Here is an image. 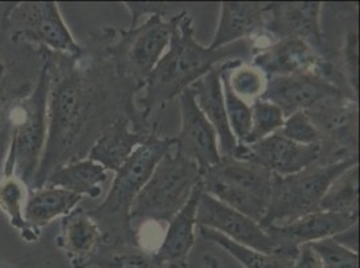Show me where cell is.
<instances>
[{
	"label": "cell",
	"mask_w": 360,
	"mask_h": 268,
	"mask_svg": "<svg viewBox=\"0 0 360 268\" xmlns=\"http://www.w3.org/2000/svg\"><path fill=\"white\" fill-rule=\"evenodd\" d=\"M91 46L90 58L86 50L79 58L63 55L60 75L51 70L47 137L34 189L42 188L56 168L86 159L94 141L116 119H131L136 132L143 133L159 128V122L141 117L136 107L140 88L117 75L94 34Z\"/></svg>",
	"instance_id": "1"
},
{
	"label": "cell",
	"mask_w": 360,
	"mask_h": 268,
	"mask_svg": "<svg viewBox=\"0 0 360 268\" xmlns=\"http://www.w3.org/2000/svg\"><path fill=\"white\" fill-rule=\"evenodd\" d=\"M253 46L250 41L212 50L200 45L195 38L194 20L187 11L174 15V26L163 57L156 63L136 97V107L150 123L153 114L160 113L175 98H179L198 79L214 67L230 60L250 62Z\"/></svg>",
	"instance_id": "2"
},
{
	"label": "cell",
	"mask_w": 360,
	"mask_h": 268,
	"mask_svg": "<svg viewBox=\"0 0 360 268\" xmlns=\"http://www.w3.org/2000/svg\"><path fill=\"white\" fill-rule=\"evenodd\" d=\"M172 147L174 137H163L155 129L116 172L104 201L89 212L104 234V246L141 247L131 224V207L156 165Z\"/></svg>",
	"instance_id": "3"
},
{
	"label": "cell",
	"mask_w": 360,
	"mask_h": 268,
	"mask_svg": "<svg viewBox=\"0 0 360 268\" xmlns=\"http://www.w3.org/2000/svg\"><path fill=\"white\" fill-rule=\"evenodd\" d=\"M199 166L174 149L168 150L136 196L131 224L137 236L147 223L168 224L200 184Z\"/></svg>",
	"instance_id": "4"
},
{
	"label": "cell",
	"mask_w": 360,
	"mask_h": 268,
	"mask_svg": "<svg viewBox=\"0 0 360 268\" xmlns=\"http://www.w3.org/2000/svg\"><path fill=\"white\" fill-rule=\"evenodd\" d=\"M172 26L174 15H150L134 29L103 27L94 36L117 75L141 89L169 45Z\"/></svg>",
	"instance_id": "5"
},
{
	"label": "cell",
	"mask_w": 360,
	"mask_h": 268,
	"mask_svg": "<svg viewBox=\"0 0 360 268\" xmlns=\"http://www.w3.org/2000/svg\"><path fill=\"white\" fill-rule=\"evenodd\" d=\"M359 157L321 164L315 163L289 176H271L269 207L259 225H283L320 210V201L332 181L354 165Z\"/></svg>",
	"instance_id": "6"
},
{
	"label": "cell",
	"mask_w": 360,
	"mask_h": 268,
	"mask_svg": "<svg viewBox=\"0 0 360 268\" xmlns=\"http://www.w3.org/2000/svg\"><path fill=\"white\" fill-rule=\"evenodd\" d=\"M35 89L18 106L16 122L7 161L6 176H15L31 185L41 164L47 137V104L51 86L53 58H46Z\"/></svg>",
	"instance_id": "7"
},
{
	"label": "cell",
	"mask_w": 360,
	"mask_h": 268,
	"mask_svg": "<svg viewBox=\"0 0 360 268\" xmlns=\"http://www.w3.org/2000/svg\"><path fill=\"white\" fill-rule=\"evenodd\" d=\"M271 176L261 165L222 157L202 173L200 184L205 194L261 223L269 207Z\"/></svg>",
	"instance_id": "8"
},
{
	"label": "cell",
	"mask_w": 360,
	"mask_h": 268,
	"mask_svg": "<svg viewBox=\"0 0 360 268\" xmlns=\"http://www.w3.org/2000/svg\"><path fill=\"white\" fill-rule=\"evenodd\" d=\"M10 19L11 27H15L14 39L39 43L72 58H79L85 53V48L77 43L54 1L19 4L14 7Z\"/></svg>",
	"instance_id": "9"
},
{
	"label": "cell",
	"mask_w": 360,
	"mask_h": 268,
	"mask_svg": "<svg viewBox=\"0 0 360 268\" xmlns=\"http://www.w3.org/2000/svg\"><path fill=\"white\" fill-rule=\"evenodd\" d=\"M250 63L268 78L316 73L340 85V70H336L330 60L320 55L309 43L296 38L255 47Z\"/></svg>",
	"instance_id": "10"
},
{
	"label": "cell",
	"mask_w": 360,
	"mask_h": 268,
	"mask_svg": "<svg viewBox=\"0 0 360 268\" xmlns=\"http://www.w3.org/2000/svg\"><path fill=\"white\" fill-rule=\"evenodd\" d=\"M320 1L265 3L264 34L271 42L286 38L305 41L324 57L326 36L321 25Z\"/></svg>",
	"instance_id": "11"
},
{
	"label": "cell",
	"mask_w": 360,
	"mask_h": 268,
	"mask_svg": "<svg viewBox=\"0 0 360 268\" xmlns=\"http://www.w3.org/2000/svg\"><path fill=\"white\" fill-rule=\"evenodd\" d=\"M339 97L351 95L336 82L323 75L311 73L270 76L261 100L278 106L286 119L297 112H309L316 106Z\"/></svg>",
	"instance_id": "12"
},
{
	"label": "cell",
	"mask_w": 360,
	"mask_h": 268,
	"mask_svg": "<svg viewBox=\"0 0 360 268\" xmlns=\"http://www.w3.org/2000/svg\"><path fill=\"white\" fill-rule=\"evenodd\" d=\"M321 152L323 144L302 145L273 133L253 144H238L233 157L261 165L273 175L289 176L317 163Z\"/></svg>",
	"instance_id": "13"
},
{
	"label": "cell",
	"mask_w": 360,
	"mask_h": 268,
	"mask_svg": "<svg viewBox=\"0 0 360 268\" xmlns=\"http://www.w3.org/2000/svg\"><path fill=\"white\" fill-rule=\"evenodd\" d=\"M358 222L359 215L316 210L295 222L283 225H268L264 229L276 244L274 253L295 259L301 246L335 238L358 225Z\"/></svg>",
	"instance_id": "14"
},
{
	"label": "cell",
	"mask_w": 360,
	"mask_h": 268,
	"mask_svg": "<svg viewBox=\"0 0 360 268\" xmlns=\"http://www.w3.org/2000/svg\"><path fill=\"white\" fill-rule=\"evenodd\" d=\"M196 227L212 229L240 246L259 253H276L273 239L259 223L205 192L198 203Z\"/></svg>",
	"instance_id": "15"
},
{
	"label": "cell",
	"mask_w": 360,
	"mask_h": 268,
	"mask_svg": "<svg viewBox=\"0 0 360 268\" xmlns=\"http://www.w3.org/2000/svg\"><path fill=\"white\" fill-rule=\"evenodd\" d=\"M180 130L174 137V149L183 157L194 161L200 173L221 161L218 137L205 117L191 89L184 90L179 95Z\"/></svg>",
	"instance_id": "16"
},
{
	"label": "cell",
	"mask_w": 360,
	"mask_h": 268,
	"mask_svg": "<svg viewBox=\"0 0 360 268\" xmlns=\"http://www.w3.org/2000/svg\"><path fill=\"white\" fill-rule=\"evenodd\" d=\"M203 194L199 184L186 206L168 223L165 238L152 251L158 268H188V259L195 246L196 209Z\"/></svg>",
	"instance_id": "17"
},
{
	"label": "cell",
	"mask_w": 360,
	"mask_h": 268,
	"mask_svg": "<svg viewBox=\"0 0 360 268\" xmlns=\"http://www.w3.org/2000/svg\"><path fill=\"white\" fill-rule=\"evenodd\" d=\"M57 246L72 268H90L104 246V234L85 209H73L62 217Z\"/></svg>",
	"instance_id": "18"
},
{
	"label": "cell",
	"mask_w": 360,
	"mask_h": 268,
	"mask_svg": "<svg viewBox=\"0 0 360 268\" xmlns=\"http://www.w3.org/2000/svg\"><path fill=\"white\" fill-rule=\"evenodd\" d=\"M210 48H221L242 41H253L264 32L265 3L222 1Z\"/></svg>",
	"instance_id": "19"
},
{
	"label": "cell",
	"mask_w": 360,
	"mask_h": 268,
	"mask_svg": "<svg viewBox=\"0 0 360 268\" xmlns=\"http://www.w3.org/2000/svg\"><path fill=\"white\" fill-rule=\"evenodd\" d=\"M226 63L214 67L207 74L203 75L195 83H193L190 89L195 97L196 105L199 106L205 117L209 119L211 126L217 133L221 156L233 157L238 142L229 125L222 93L221 74Z\"/></svg>",
	"instance_id": "20"
},
{
	"label": "cell",
	"mask_w": 360,
	"mask_h": 268,
	"mask_svg": "<svg viewBox=\"0 0 360 268\" xmlns=\"http://www.w3.org/2000/svg\"><path fill=\"white\" fill-rule=\"evenodd\" d=\"M150 134L136 132L132 121L121 117L98 135L86 157L116 173Z\"/></svg>",
	"instance_id": "21"
},
{
	"label": "cell",
	"mask_w": 360,
	"mask_h": 268,
	"mask_svg": "<svg viewBox=\"0 0 360 268\" xmlns=\"http://www.w3.org/2000/svg\"><path fill=\"white\" fill-rule=\"evenodd\" d=\"M82 197L56 187H42L30 194L23 207V219L31 232L39 238L42 228L78 207Z\"/></svg>",
	"instance_id": "22"
},
{
	"label": "cell",
	"mask_w": 360,
	"mask_h": 268,
	"mask_svg": "<svg viewBox=\"0 0 360 268\" xmlns=\"http://www.w3.org/2000/svg\"><path fill=\"white\" fill-rule=\"evenodd\" d=\"M106 180L105 168L86 157L56 168L47 176L45 185L60 188L81 197L97 199L103 192L101 187Z\"/></svg>",
	"instance_id": "23"
},
{
	"label": "cell",
	"mask_w": 360,
	"mask_h": 268,
	"mask_svg": "<svg viewBox=\"0 0 360 268\" xmlns=\"http://www.w3.org/2000/svg\"><path fill=\"white\" fill-rule=\"evenodd\" d=\"M198 229L202 238L221 247L231 257H234L243 268H293L295 259L286 257L278 253H259L252 248L243 247L205 227H198Z\"/></svg>",
	"instance_id": "24"
},
{
	"label": "cell",
	"mask_w": 360,
	"mask_h": 268,
	"mask_svg": "<svg viewBox=\"0 0 360 268\" xmlns=\"http://www.w3.org/2000/svg\"><path fill=\"white\" fill-rule=\"evenodd\" d=\"M320 210L359 215V164L351 166L332 181L320 201Z\"/></svg>",
	"instance_id": "25"
},
{
	"label": "cell",
	"mask_w": 360,
	"mask_h": 268,
	"mask_svg": "<svg viewBox=\"0 0 360 268\" xmlns=\"http://www.w3.org/2000/svg\"><path fill=\"white\" fill-rule=\"evenodd\" d=\"M222 73L231 90L249 105L262 97L268 85V76L250 62H227Z\"/></svg>",
	"instance_id": "26"
},
{
	"label": "cell",
	"mask_w": 360,
	"mask_h": 268,
	"mask_svg": "<svg viewBox=\"0 0 360 268\" xmlns=\"http://www.w3.org/2000/svg\"><path fill=\"white\" fill-rule=\"evenodd\" d=\"M15 176L3 175L0 179V210H3L11 225L16 228L26 241H37L38 238L31 232L23 219V207L26 203V189Z\"/></svg>",
	"instance_id": "27"
},
{
	"label": "cell",
	"mask_w": 360,
	"mask_h": 268,
	"mask_svg": "<svg viewBox=\"0 0 360 268\" xmlns=\"http://www.w3.org/2000/svg\"><path fill=\"white\" fill-rule=\"evenodd\" d=\"M91 267L158 268L153 255L144 247H106L103 246Z\"/></svg>",
	"instance_id": "28"
},
{
	"label": "cell",
	"mask_w": 360,
	"mask_h": 268,
	"mask_svg": "<svg viewBox=\"0 0 360 268\" xmlns=\"http://www.w3.org/2000/svg\"><path fill=\"white\" fill-rule=\"evenodd\" d=\"M252 107V125L250 130L246 135L242 144H253L270 134L278 132L285 121V116L283 114L281 109L269 101L257 100Z\"/></svg>",
	"instance_id": "29"
},
{
	"label": "cell",
	"mask_w": 360,
	"mask_h": 268,
	"mask_svg": "<svg viewBox=\"0 0 360 268\" xmlns=\"http://www.w3.org/2000/svg\"><path fill=\"white\" fill-rule=\"evenodd\" d=\"M222 72H224V69H222ZM221 81H222V93H224V101H225L229 125H230V129L234 134L237 142L242 144L250 130L252 107L231 90L224 73L221 74Z\"/></svg>",
	"instance_id": "30"
},
{
	"label": "cell",
	"mask_w": 360,
	"mask_h": 268,
	"mask_svg": "<svg viewBox=\"0 0 360 268\" xmlns=\"http://www.w3.org/2000/svg\"><path fill=\"white\" fill-rule=\"evenodd\" d=\"M321 260L323 268H359L358 251L347 247L335 238L309 244Z\"/></svg>",
	"instance_id": "31"
},
{
	"label": "cell",
	"mask_w": 360,
	"mask_h": 268,
	"mask_svg": "<svg viewBox=\"0 0 360 268\" xmlns=\"http://www.w3.org/2000/svg\"><path fill=\"white\" fill-rule=\"evenodd\" d=\"M276 133L302 145L323 144V135L305 112H297L286 117L283 128Z\"/></svg>",
	"instance_id": "32"
},
{
	"label": "cell",
	"mask_w": 360,
	"mask_h": 268,
	"mask_svg": "<svg viewBox=\"0 0 360 268\" xmlns=\"http://www.w3.org/2000/svg\"><path fill=\"white\" fill-rule=\"evenodd\" d=\"M342 63H343V79L347 89L358 100L359 90V36L356 31H351L345 35L342 47Z\"/></svg>",
	"instance_id": "33"
},
{
	"label": "cell",
	"mask_w": 360,
	"mask_h": 268,
	"mask_svg": "<svg viewBox=\"0 0 360 268\" xmlns=\"http://www.w3.org/2000/svg\"><path fill=\"white\" fill-rule=\"evenodd\" d=\"M124 6L128 8L129 14H131V26L129 29H134L139 22L141 16L150 15H163L172 16L178 13H172L171 11V4H165V3H150V1H125Z\"/></svg>",
	"instance_id": "34"
},
{
	"label": "cell",
	"mask_w": 360,
	"mask_h": 268,
	"mask_svg": "<svg viewBox=\"0 0 360 268\" xmlns=\"http://www.w3.org/2000/svg\"><path fill=\"white\" fill-rule=\"evenodd\" d=\"M293 268H323L321 260L309 244L301 246L295 257Z\"/></svg>",
	"instance_id": "35"
},
{
	"label": "cell",
	"mask_w": 360,
	"mask_h": 268,
	"mask_svg": "<svg viewBox=\"0 0 360 268\" xmlns=\"http://www.w3.org/2000/svg\"><path fill=\"white\" fill-rule=\"evenodd\" d=\"M202 268H222L221 262L218 257L212 255H205L203 256V267Z\"/></svg>",
	"instance_id": "36"
},
{
	"label": "cell",
	"mask_w": 360,
	"mask_h": 268,
	"mask_svg": "<svg viewBox=\"0 0 360 268\" xmlns=\"http://www.w3.org/2000/svg\"><path fill=\"white\" fill-rule=\"evenodd\" d=\"M1 70H3V67H1V65H0V74H1Z\"/></svg>",
	"instance_id": "37"
}]
</instances>
